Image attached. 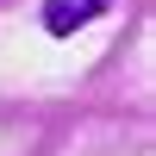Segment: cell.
<instances>
[{"mask_svg": "<svg viewBox=\"0 0 156 156\" xmlns=\"http://www.w3.org/2000/svg\"><path fill=\"white\" fill-rule=\"evenodd\" d=\"M106 6L112 0H44V31L50 37H69V31H81V25H94Z\"/></svg>", "mask_w": 156, "mask_h": 156, "instance_id": "1", "label": "cell"}]
</instances>
